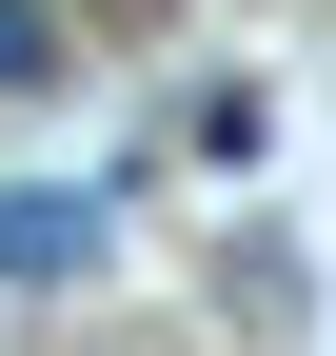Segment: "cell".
Wrapping results in <instances>:
<instances>
[{
    "mask_svg": "<svg viewBox=\"0 0 336 356\" xmlns=\"http://www.w3.org/2000/svg\"><path fill=\"white\" fill-rule=\"evenodd\" d=\"M119 257V198L99 178H0V297H79Z\"/></svg>",
    "mask_w": 336,
    "mask_h": 356,
    "instance_id": "cell-1",
    "label": "cell"
},
{
    "mask_svg": "<svg viewBox=\"0 0 336 356\" xmlns=\"http://www.w3.org/2000/svg\"><path fill=\"white\" fill-rule=\"evenodd\" d=\"M60 79H79V20L60 0H0V99H60Z\"/></svg>",
    "mask_w": 336,
    "mask_h": 356,
    "instance_id": "cell-2",
    "label": "cell"
}]
</instances>
